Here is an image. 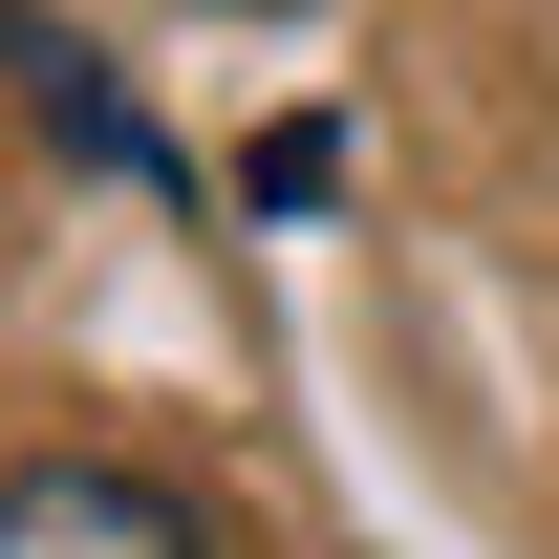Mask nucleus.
I'll list each match as a JSON object with an SVG mask.
<instances>
[{
  "mask_svg": "<svg viewBox=\"0 0 559 559\" xmlns=\"http://www.w3.org/2000/svg\"><path fill=\"white\" fill-rule=\"evenodd\" d=\"M0 559H194V495L130 452H44V474H0Z\"/></svg>",
  "mask_w": 559,
  "mask_h": 559,
  "instance_id": "obj_1",
  "label": "nucleus"
},
{
  "mask_svg": "<svg viewBox=\"0 0 559 559\" xmlns=\"http://www.w3.org/2000/svg\"><path fill=\"white\" fill-rule=\"evenodd\" d=\"M0 86H22V130H66L86 173H173V151L130 130V86L86 66V44H66V22H44V0H0Z\"/></svg>",
  "mask_w": 559,
  "mask_h": 559,
  "instance_id": "obj_2",
  "label": "nucleus"
},
{
  "mask_svg": "<svg viewBox=\"0 0 559 559\" xmlns=\"http://www.w3.org/2000/svg\"><path fill=\"white\" fill-rule=\"evenodd\" d=\"M237 22H259V0H237Z\"/></svg>",
  "mask_w": 559,
  "mask_h": 559,
  "instance_id": "obj_3",
  "label": "nucleus"
}]
</instances>
